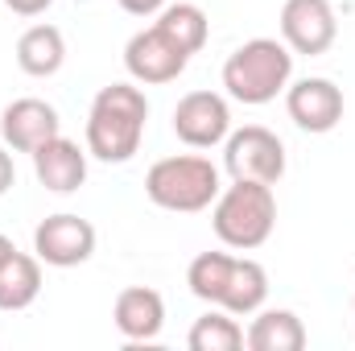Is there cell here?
<instances>
[{
	"instance_id": "obj_1",
	"label": "cell",
	"mask_w": 355,
	"mask_h": 351,
	"mask_svg": "<svg viewBox=\"0 0 355 351\" xmlns=\"http://www.w3.org/2000/svg\"><path fill=\"white\" fill-rule=\"evenodd\" d=\"M149 124V99L137 83H112L91 99L87 112V153L95 162L124 166L141 153Z\"/></svg>"
},
{
	"instance_id": "obj_2",
	"label": "cell",
	"mask_w": 355,
	"mask_h": 351,
	"mask_svg": "<svg viewBox=\"0 0 355 351\" xmlns=\"http://www.w3.org/2000/svg\"><path fill=\"white\" fill-rule=\"evenodd\" d=\"M186 285L198 302L219 306L236 318L257 314L268 298V273L252 257L232 252H198L186 268Z\"/></svg>"
},
{
	"instance_id": "obj_3",
	"label": "cell",
	"mask_w": 355,
	"mask_h": 351,
	"mask_svg": "<svg viewBox=\"0 0 355 351\" xmlns=\"http://www.w3.org/2000/svg\"><path fill=\"white\" fill-rule=\"evenodd\" d=\"M293 79V50L277 37H252L223 62V87L236 103L265 108Z\"/></svg>"
},
{
	"instance_id": "obj_4",
	"label": "cell",
	"mask_w": 355,
	"mask_h": 351,
	"mask_svg": "<svg viewBox=\"0 0 355 351\" xmlns=\"http://www.w3.org/2000/svg\"><path fill=\"white\" fill-rule=\"evenodd\" d=\"M211 228L223 248L252 252L268 244L277 228V194L265 182H232L211 203Z\"/></svg>"
},
{
	"instance_id": "obj_5",
	"label": "cell",
	"mask_w": 355,
	"mask_h": 351,
	"mask_svg": "<svg viewBox=\"0 0 355 351\" xmlns=\"http://www.w3.org/2000/svg\"><path fill=\"white\" fill-rule=\"evenodd\" d=\"M223 182L211 157L202 153H174L149 166L145 174V194L153 207L162 211H178V215H198L219 198Z\"/></svg>"
},
{
	"instance_id": "obj_6",
	"label": "cell",
	"mask_w": 355,
	"mask_h": 351,
	"mask_svg": "<svg viewBox=\"0 0 355 351\" xmlns=\"http://www.w3.org/2000/svg\"><path fill=\"white\" fill-rule=\"evenodd\" d=\"M223 170L232 182H265L277 186L285 178V145L265 124H244L232 128L223 141Z\"/></svg>"
},
{
	"instance_id": "obj_7",
	"label": "cell",
	"mask_w": 355,
	"mask_h": 351,
	"mask_svg": "<svg viewBox=\"0 0 355 351\" xmlns=\"http://www.w3.org/2000/svg\"><path fill=\"white\" fill-rule=\"evenodd\" d=\"M91 252H95V228H91L83 215L58 211V215H46L33 228V257L42 264H50V268L87 264Z\"/></svg>"
},
{
	"instance_id": "obj_8",
	"label": "cell",
	"mask_w": 355,
	"mask_h": 351,
	"mask_svg": "<svg viewBox=\"0 0 355 351\" xmlns=\"http://www.w3.org/2000/svg\"><path fill=\"white\" fill-rule=\"evenodd\" d=\"M339 37V17L331 0H285L281 4V42L293 54L318 58L335 46Z\"/></svg>"
},
{
	"instance_id": "obj_9",
	"label": "cell",
	"mask_w": 355,
	"mask_h": 351,
	"mask_svg": "<svg viewBox=\"0 0 355 351\" xmlns=\"http://www.w3.org/2000/svg\"><path fill=\"white\" fill-rule=\"evenodd\" d=\"M232 132V108L219 91H190L174 108V137L190 149H215Z\"/></svg>"
},
{
	"instance_id": "obj_10",
	"label": "cell",
	"mask_w": 355,
	"mask_h": 351,
	"mask_svg": "<svg viewBox=\"0 0 355 351\" xmlns=\"http://www.w3.org/2000/svg\"><path fill=\"white\" fill-rule=\"evenodd\" d=\"M186 62H190V54H182V50H178V46L162 33V29H157V25H149V29L132 33V37H128V46H124V67H128L132 83H145V87L174 83L178 75L186 71Z\"/></svg>"
},
{
	"instance_id": "obj_11",
	"label": "cell",
	"mask_w": 355,
	"mask_h": 351,
	"mask_svg": "<svg viewBox=\"0 0 355 351\" xmlns=\"http://www.w3.org/2000/svg\"><path fill=\"white\" fill-rule=\"evenodd\" d=\"M343 108H347V103H343V87H335L331 79L310 75V79H297V83L285 87V112H289V120H293L302 132L322 137V132L339 128Z\"/></svg>"
},
{
	"instance_id": "obj_12",
	"label": "cell",
	"mask_w": 355,
	"mask_h": 351,
	"mask_svg": "<svg viewBox=\"0 0 355 351\" xmlns=\"http://www.w3.org/2000/svg\"><path fill=\"white\" fill-rule=\"evenodd\" d=\"M62 132V120L58 112L37 99V95H25V99H12L4 112H0V141L12 149V153H33L42 149L50 137Z\"/></svg>"
},
{
	"instance_id": "obj_13",
	"label": "cell",
	"mask_w": 355,
	"mask_h": 351,
	"mask_svg": "<svg viewBox=\"0 0 355 351\" xmlns=\"http://www.w3.org/2000/svg\"><path fill=\"white\" fill-rule=\"evenodd\" d=\"M112 323L128 343H153L166 327V298L149 285H128L112 306Z\"/></svg>"
},
{
	"instance_id": "obj_14",
	"label": "cell",
	"mask_w": 355,
	"mask_h": 351,
	"mask_svg": "<svg viewBox=\"0 0 355 351\" xmlns=\"http://www.w3.org/2000/svg\"><path fill=\"white\" fill-rule=\"evenodd\" d=\"M33 157V174L46 190L54 194H75L87 182V149H79L71 137H50L42 149L29 153Z\"/></svg>"
},
{
	"instance_id": "obj_15",
	"label": "cell",
	"mask_w": 355,
	"mask_h": 351,
	"mask_svg": "<svg viewBox=\"0 0 355 351\" xmlns=\"http://www.w3.org/2000/svg\"><path fill=\"white\" fill-rule=\"evenodd\" d=\"M67 62V37L58 25H29L17 37V67L33 79H50L58 75Z\"/></svg>"
},
{
	"instance_id": "obj_16",
	"label": "cell",
	"mask_w": 355,
	"mask_h": 351,
	"mask_svg": "<svg viewBox=\"0 0 355 351\" xmlns=\"http://www.w3.org/2000/svg\"><path fill=\"white\" fill-rule=\"evenodd\" d=\"M248 351H302L306 348V327L293 310H257L252 327L244 331Z\"/></svg>"
},
{
	"instance_id": "obj_17",
	"label": "cell",
	"mask_w": 355,
	"mask_h": 351,
	"mask_svg": "<svg viewBox=\"0 0 355 351\" xmlns=\"http://www.w3.org/2000/svg\"><path fill=\"white\" fill-rule=\"evenodd\" d=\"M42 293V261L29 252H12L0 264V310L17 314L25 306H33Z\"/></svg>"
},
{
	"instance_id": "obj_18",
	"label": "cell",
	"mask_w": 355,
	"mask_h": 351,
	"mask_svg": "<svg viewBox=\"0 0 355 351\" xmlns=\"http://www.w3.org/2000/svg\"><path fill=\"white\" fill-rule=\"evenodd\" d=\"M170 42H174L182 54H198L202 46H207V37H211V21H207V12L198 8V4H190V0H178V4H166L162 12H157V21H153Z\"/></svg>"
},
{
	"instance_id": "obj_19",
	"label": "cell",
	"mask_w": 355,
	"mask_h": 351,
	"mask_svg": "<svg viewBox=\"0 0 355 351\" xmlns=\"http://www.w3.org/2000/svg\"><path fill=\"white\" fill-rule=\"evenodd\" d=\"M190 351H240L244 348V327L236 323V314L211 306L202 318H194L190 335H186Z\"/></svg>"
},
{
	"instance_id": "obj_20",
	"label": "cell",
	"mask_w": 355,
	"mask_h": 351,
	"mask_svg": "<svg viewBox=\"0 0 355 351\" xmlns=\"http://www.w3.org/2000/svg\"><path fill=\"white\" fill-rule=\"evenodd\" d=\"M50 4H54V0H4V8L17 12V17H42Z\"/></svg>"
},
{
	"instance_id": "obj_21",
	"label": "cell",
	"mask_w": 355,
	"mask_h": 351,
	"mask_svg": "<svg viewBox=\"0 0 355 351\" xmlns=\"http://www.w3.org/2000/svg\"><path fill=\"white\" fill-rule=\"evenodd\" d=\"M12 182H17V166H12L8 145L0 141V194H8V190H12Z\"/></svg>"
},
{
	"instance_id": "obj_22",
	"label": "cell",
	"mask_w": 355,
	"mask_h": 351,
	"mask_svg": "<svg viewBox=\"0 0 355 351\" xmlns=\"http://www.w3.org/2000/svg\"><path fill=\"white\" fill-rule=\"evenodd\" d=\"M120 8L132 12V17H157L166 8V0H120Z\"/></svg>"
},
{
	"instance_id": "obj_23",
	"label": "cell",
	"mask_w": 355,
	"mask_h": 351,
	"mask_svg": "<svg viewBox=\"0 0 355 351\" xmlns=\"http://www.w3.org/2000/svg\"><path fill=\"white\" fill-rule=\"evenodd\" d=\"M12 252H17V244H12V240H8V236H0V264L8 261V257H12Z\"/></svg>"
},
{
	"instance_id": "obj_24",
	"label": "cell",
	"mask_w": 355,
	"mask_h": 351,
	"mask_svg": "<svg viewBox=\"0 0 355 351\" xmlns=\"http://www.w3.org/2000/svg\"><path fill=\"white\" fill-rule=\"evenodd\" d=\"M352 314H355V298H352Z\"/></svg>"
}]
</instances>
